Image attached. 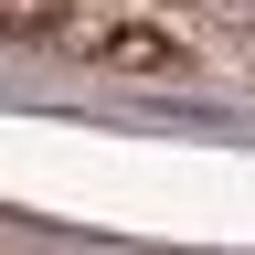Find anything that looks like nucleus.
Listing matches in <instances>:
<instances>
[{"label": "nucleus", "mask_w": 255, "mask_h": 255, "mask_svg": "<svg viewBox=\"0 0 255 255\" xmlns=\"http://www.w3.org/2000/svg\"><path fill=\"white\" fill-rule=\"evenodd\" d=\"M107 53H117V64H138V75H170V64H181V53H170V32H149V21L107 32Z\"/></svg>", "instance_id": "1"}, {"label": "nucleus", "mask_w": 255, "mask_h": 255, "mask_svg": "<svg viewBox=\"0 0 255 255\" xmlns=\"http://www.w3.org/2000/svg\"><path fill=\"white\" fill-rule=\"evenodd\" d=\"M64 0H0V32H53Z\"/></svg>", "instance_id": "2"}, {"label": "nucleus", "mask_w": 255, "mask_h": 255, "mask_svg": "<svg viewBox=\"0 0 255 255\" xmlns=\"http://www.w3.org/2000/svg\"><path fill=\"white\" fill-rule=\"evenodd\" d=\"M202 11H234V21H255V0H202Z\"/></svg>", "instance_id": "3"}]
</instances>
